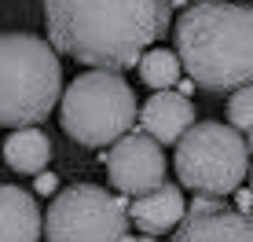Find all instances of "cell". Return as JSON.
I'll list each match as a JSON object with an SVG mask.
<instances>
[{
	"label": "cell",
	"mask_w": 253,
	"mask_h": 242,
	"mask_svg": "<svg viewBox=\"0 0 253 242\" xmlns=\"http://www.w3.org/2000/svg\"><path fill=\"white\" fill-rule=\"evenodd\" d=\"M128 209H132L136 228L143 231L147 239L180 228V220L187 217V202H184V195H180L176 184H162V187H154V191H147V195H136L132 202H128Z\"/></svg>",
	"instance_id": "10"
},
{
	"label": "cell",
	"mask_w": 253,
	"mask_h": 242,
	"mask_svg": "<svg viewBox=\"0 0 253 242\" xmlns=\"http://www.w3.org/2000/svg\"><path fill=\"white\" fill-rule=\"evenodd\" d=\"M231 121H195L176 143V176L195 195H231L250 176V143Z\"/></svg>",
	"instance_id": "5"
},
{
	"label": "cell",
	"mask_w": 253,
	"mask_h": 242,
	"mask_svg": "<svg viewBox=\"0 0 253 242\" xmlns=\"http://www.w3.org/2000/svg\"><path fill=\"white\" fill-rule=\"evenodd\" d=\"M107 176L121 195L136 198L165 184V154L162 140L151 132H125L107 151Z\"/></svg>",
	"instance_id": "7"
},
{
	"label": "cell",
	"mask_w": 253,
	"mask_h": 242,
	"mask_svg": "<svg viewBox=\"0 0 253 242\" xmlns=\"http://www.w3.org/2000/svg\"><path fill=\"white\" fill-rule=\"evenodd\" d=\"M180 70H184L180 51L147 48L143 59H139V81H143L147 88H176L180 84Z\"/></svg>",
	"instance_id": "13"
},
{
	"label": "cell",
	"mask_w": 253,
	"mask_h": 242,
	"mask_svg": "<svg viewBox=\"0 0 253 242\" xmlns=\"http://www.w3.org/2000/svg\"><path fill=\"white\" fill-rule=\"evenodd\" d=\"M176 242H253V209H228L220 195H195Z\"/></svg>",
	"instance_id": "8"
},
{
	"label": "cell",
	"mask_w": 253,
	"mask_h": 242,
	"mask_svg": "<svg viewBox=\"0 0 253 242\" xmlns=\"http://www.w3.org/2000/svg\"><path fill=\"white\" fill-rule=\"evenodd\" d=\"M172 0H44L48 40L84 66L128 70L165 33Z\"/></svg>",
	"instance_id": "1"
},
{
	"label": "cell",
	"mask_w": 253,
	"mask_h": 242,
	"mask_svg": "<svg viewBox=\"0 0 253 242\" xmlns=\"http://www.w3.org/2000/svg\"><path fill=\"white\" fill-rule=\"evenodd\" d=\"M0 239L7 242L44 239V217H41L33 195L15 184H4V191H0Z\"/></svg>",
	"instance_id": "11"
},
{
	"label": "cell",
	"mask_w": 253,
	"mask_h": 242,
	"mask_svg": "<svg viewBox=\"0 0 253 242\" xmlns=\"http://www.w3.org/2000/svg\"><path fill=\"white\" fill-rule=\"evenodd\" d=\"M191 125H195V107H191V99L184 96V92L158 88L151 99L143 103V110H139V128L151 132L154 140L169 143V147L184 140V132Z\"/></svg>",
	"instance_id": "9"
},
{
	"label": "cell",
	"mask_w": 253,
	"mask_h": 242,
	"mask_svg": "<svg viewBox=\"0 0 253 242\" xmlns=\"http://www.w3.org/2000/svg\"><path fill=\"white\" fill-rule=\"evenodd\" d=\"M59 121H63V132L81 147H110L132 128L136 96L125 84L121 70L92 66L88 74L74 77L63 92Z\"/></svg>",
	"instance_id": "4"
},
{
	"label": "cell",
	"mask_w": 253,
	"mask_h": 242,
	"mask_svg": "<svg viewBox=\"0 0 253 242\" xmlns=\"http://www.w3.org/2000/svg\"><path fill=\"white\" fill-rule=\"evenodd\" d=\"M246 143H250V151H253V128H250V140H246Z\"/></svg>",
	"instance_id": "16"
},
{
	"label": "cell",
	"mask_w": 253,
	"mask_h": 242,
	"mask_svg": "<svg viewBox=\"0 0 253 242\" xmlns=\"http://www.w3.org/2000/svg\"><path fill=\"white\" fill-rule=\"evenodd\" d=\"M228 121L235 128H242V132H250V128H253V84H242V88L231 92V99H228Z\"/></svg>",
	"instance_id": "14"
},
{
	"label": "cell",
	"mask_w": 253,
	"mask_h": 242,
	"mask_svg": "<svg viewBox=\"0 0 253 242\" xmlns=\"http://www.w3.org/2000/svg\"><path fill=\"white\" fill-rule=\"evenodd\" d=\"M4 161L15 172H44L51 161V140L37 125L11 128V136L4 143Z\"/></svg>",
	"instance_id": "12"
},
{
	"label": "cell",
	"mask_w": 253,
	"mask_h": 242,
	"mask_svg": "<svg viewBox=\"0 0 253 242\" xmlns=\"http://www.w3.org/2000/svg\"><path fill=\"white\" fill-rule=\"evenodd\" d=\"M132 209L125 198L107 195L95 184H74L55 195L44 217V239L51 242H121L128 235Z\"/></svg>",
	"instance_id": "6"
},
{
	"label": "cell",
	"mask_w": 253,
	"mask_h": 242,
	"mask_svg": "<svg viewBox=\"0 0 253 242\" xmlns=\"http://www.w3.org/2000/svg\"><path fill=\"white\" fill-rule=\"evenodd\" d=\"M55 44L33 33L0 37V121L4 128L37 125L63 99V70Z\"/></svg>",
	"instance_id": "3"
},
{
	"label": "cell",
	"mask_w": 253,
	"mask_h": 242,
	"mask_svg": "<svg viewBox=\"0 0 253 242\" xmlns=\"http://www.w3.org/2000/svg\"><path fill=\"white\" fill-rule=\"evenodd\" d=\"M250 180H253V176H250ZM250 191H253V187H250Z\"/></svg>",
	"instance_id": "17"
},
{
	"label": "cell",
	"mask_w": 253,
	"mask_h": 242,
	"mask_svg": "<svg viewBox=\"0 0 253 242\" xmlns=\"http://www.w3.org/2000/svg\"><path fill=\"white\" fill-rule=\"evenodd\" d=\"M37 187L41 191H51V187H55V176H51V172H37Z\"/></svg>",
	"instance_id": "15"
},
{
	"label": "cell",
	"mask_w": 253,
	"mask_h": 242,
	"mask_svg": "<svg viewBox=\"0 0 253 242\" xmlns=\"http://www.w3.org/2000/svg\"><path fill=\"white\" fill-rule=\"evenodd\" d=\"M176 51L198 88L253 84V7L231 0L191 4L176 22Z\"/></svg>",
	"instance_id": "2"
}]
</instances>
